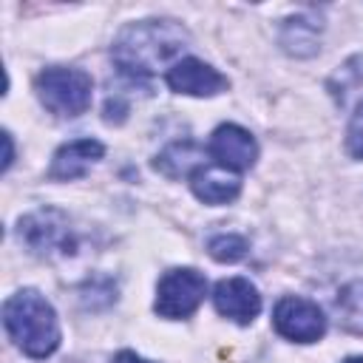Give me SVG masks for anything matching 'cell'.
Here are the masks:
<instances>
[{"instance_id":"1","label":"cell","mask_w":363,"mask_h":363,"mask_svg":"<svg viewBox=\"0 0 363 363\" xmlns=\"http://www.w3.org/2000/svg\"><path fill=\"white\" fill-rule=\"evenodd\" d=\"M187 31L173 20H139L119 31L111 57L130 77H150L159 68H173L187 48Z\"/></svg>"},{"instance_id":"2","label":"cell","mask_w":363,"mask_h":363,"mask_svg":"<svg viewBox=\"0 0 363 363\" xmlns=\"http://www.w3.org/2000/svg\"><path fill=\"white\" fill-rule=\"evenodd\" d=\"M3 326L14 346L34 360H43L60 346V320L54 306L34 289H20L3 303Z\"/></svg>"},{"instance_id":"3","label":"cell","mask_w":363,"mask_h":363,"mask_svg":"<svg viewBox=\"0 0 363 363\" xmlns=\"http://www.w3.org/2000/svg\"><path fill=\"white\" fill-rule=\"evenodd\" d=\"M37 96L57 116H79L91 108L94 82L79 68H45L37 74Z\"/></svg>"},{"instance_id":"4","label":"cell","mask_w":363,"mask_h":363,"mask_svg":"<svg viewBox=\"0 0 363 363\" xmlns=\"http://www.w3.org/2000/svg\"><path fill=\"white\" fill-rule=\"evenodd\" d=\"M207 295V278L190 267H182V269H170L159 278V286H156V315L167 318V320H179V318H187L199 309V303L204 301Z\"/></svg>"},{"instance_id":"5","label":"cell","mask_w":363,"mask_h":363,"mask_svg":"<svg viewBox=\"0 0 363 363\" xmlns=\"http://www.w3.org/2000/svg\"><path fill=\"white\" fill-rule=\"evenodd\" d=\"M20 241H26V247L31 252L45 255V258L68 255L77 247L74 233L68 227V218L60 210H51V207L20 218Z\"/></svg>"},{"instance_id":"6","label":"cell","mask_w":363,"mask_h":363,"mask_svg":"<svg viewBox=\"0 0 363 363\" xmlns=\"http://www.w3.org/2000/svg\"><path fill=\"white\" fill-rule=\"evenodd\" d=\"M272 323H275L278 335H284L286 340H295V343L320 340L326 332V318H323L320 306L306 298H295V295H286L275 303Z\"/></svg>"},{"instance_id":"7","label":"cell","mask_w":363,"mask_h":363,"mask_svg":"<svg viewBox=\"0 0 363 363\" xmlns=\"http://www.w3.org/2000/svg\"><path fill=\"white\" fill-rule=\"evenodd\" d=\"M207 153L213 156V162L218 167H227L233 173H241V170H250L258 159V145L252 139L250 130H244L241 125H218L210 136V145H207Z\"/></svg>"},{"instance_id":"8","label":"cell","mask_w":363,"mask_h":363,"mask_svg":"<svg viewBox=\"0 0 363 363\" xmlns=\"http://www.w3.org/2000/svg\"><path fill=\"white\" fill-rule=\"evenodd\" d=\"M170 91L176 94H187V96H216L221 91H227V77L218 74L213 65L196 60V57H184L179 60L167 74H164Z\"/></svg>"},{"instance_id":"9","label":"cell","mask_w":363,"mask_h":363,"mask_svg":"<svg viewBox=\"0 0 363 363\" xmlns=\"http://www.w3.org/2000/svg\"><path fill=\"white\" fill-rule=\"evenodd\" d=\"M216 312L235 320V323H252L261 312V295L247 278H224L213 289Z\"/></svg>"},{"instance_id":"10","label":"cell","mask_w":363,"mask_h":363,"mask_svg":"<svg viewBox=\"0 0 363 363\" xmlns=\"http://www.w3.org/2000/svg\"><path fill=\"white\" fill-rule=\"evenodd\" d=\"M105 153L102 142L96 139H74L68 145H62L54 159H51V167H48V176L51 179H60V182H71V179H79L88 173V167L94 162H99Z\"/></svg>"},{"instance_id":"11","label":"cell","mask_w":363,"mask_h":363,"mask_svg":"<svg viewBox=\"0 0 363 363\" xmlns=\"http://www.w3.org/2000/svg\"><path fill=\"white\" fill-rule=\"evenodd\" d=\"M190 187H193L196 199L204 201V204H227V201H233L238 196L241 179L227 167H218V164L204 167L201 164L190 176Z\"/></svg>"},{"instance_id":"12","label":"cell","mask_w":363,"mask_h":363,"mask_svg":"<svg viewBox=\"0 0 363 363\" xmlns=\"http://www.w3.org/2000/svg\"><path fill=\"white\" fill-rule=\"evenodd\" d=\"M199 167H201V150L193 142H176L162 156H156V170H162L170 179H176L182 173L193 176Z\"/></svg>"},{"instance_id":"13","label":"cell","mask_w":363,"mask_h":363,"mask_svg":"<svg viewBox=\"0 0 363 363\" xmlns=\"http://www.w3.org/2000/svg\"><path fill=\"white\" fill-rule=\"evenodd\" d=\"M281 45L295 54V57H306V54H315L318 48V28L312 20L306 17H289L281 28Z\"/></svg>"},{"instance_id":"14","label":"cell","mask_w":363,"mask_h":363,"mask_svg":"<svg viewBox=\"0 0 363 363\" xmlns=\"http://www.w3.org/2000/svg\"><path fill=\"white\" fill-rule=\"evenodd\" d=\"M337 309L343 318V326L352 332H363V281L349 284L340 298H337Z\"/></svg>"},{"instance_id":"15","label":"cell","mask_w":363,"mask_h":363,"mask_svg":"<svg viewBox=\"0 0 363 363\" xmlns=\"http://www.w3.org/2000/svg\"><path fill=\"white\" fill-rule=\"evenodd\" d=\"M207 250H210V255H213L216 261L233 264V261H241L250 247H247V238H241V235H235V233H224V235L210 238Z\"/></svg>"},{"instance_id":"16","label":"cell","mask_w":363,"mask_h":363,"mask_svg":"<svg viewBox=\"0 0 363 363\" xmlns=\"http://www.w3.org/2000/svg\"><path fill=\"white\" fill-rule=\"evenodd\" d=\"M346 150L352 159H363V102L354 108L346 128Z\"/></svg>"},{"instance_id":"17","label":"cell","mask_w":363,"mask_h":363,"mask_svg":"<svg viewBox=\"0 0 363 363\" xmlns=\"http://www.w3.org/2000/svg\"><path fill=\"white\" fill-rule=\"evenodd\" d=\"M337 79H340V102H343V96L354 88V85H360L363 82V57H352L349 62H343V68L337 71Z\"/></svg>"},{"instance_id":"18","label":"cell","mask_w":363,"mask_h":363,"mask_svg":"<svg viewBox=\"0 0 363 363\" xmlns=\"http://www.w3.org/2000/svg\"><path fill=\"white\" fill-rule=\"evenodd\" d=\"M116 363H150V360H142V357L133 354V352H119V354H116Z\"/></svg>"},{"instance_id":"19","label":"cell","mask_w":363,"mask_h":363,"mask_svg":"<svg viewBox=\"0 0 363 363\" xmlns=\"http://www.w3.org/2000/svg\"><path fill=\"white\" fill-rule=\"evenodd\" d=\"M3 142H6V159H3V170L11 164V156H14V150H11V136L9 133H3Z\"/></svg>"},{"instance_id":"20","label":"cell","mask_w":363,"mask_h":363,"mask_svg":"<svg viewBox=\"0 0 363 363\" xmlns=\"http://www.w3.org/2000/svg\"><path fill=\"white\" fill-rule=\"evenodd\" d=\"M343 363H363V357H346Z\"/></svg>"}]
</instances>
